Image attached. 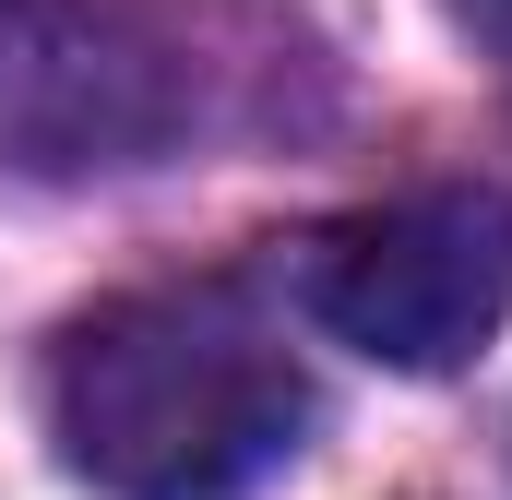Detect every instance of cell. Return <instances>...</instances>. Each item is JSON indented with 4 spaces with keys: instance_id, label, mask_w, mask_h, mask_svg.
Returning <instances> with one entry per match:
<instances>
[{
    "instance_id": "obj_1",
    "label": "cell",
    "mask_w": 512,
    "mask_h": 500,
    "mask_svg": "<svg viewBox=\"0 0 512 500\" xmlns=\"http://www.w3.org/2000/svg\"><path fill=\"white\" fill-rule=\"evenodd\" d=\"M48 429L108 500H239L298 453L310 381L227 286H143L60 322Z\"/></svg>"
},
{
    "instance_id": "obj_2",
    "label": "cell",
    "mask_w": 512,
    "mask_h": 500,
    "mask_svg": "<svg viewBox=\"0 0 512 500\" xmlns=\"http://www.w3.org/2000/svg\"><path fill=\"white\" fill-rule=\"evenodd\" d=\"M310 310L382 370H465L512 322V191L441 179L310 239Z\"/></svg>"
},
{
    "instance_id": "obj_3",
    "label": "cell",
    "mask_w": 512,
    "mask_h": 500,
    "mask_svg": "<svg viewBox=\"0 0 512 500\" xmlns=\"http://www.w3.org/2000/svg\"><path fill=\"white\" fill-rule=\"evenodd\" d=\"M465 12H489V24H512V0H465Z\"/></svg>"
}]
</instances>
